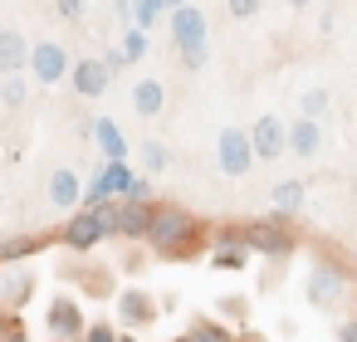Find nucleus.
<instances>
[{
	"label": "nucleus",
	"instance_id": "19",
	"mask_svg": "<svg viewBox=\"0 0 357 342\" xmlns=\"http://www.w3.org/2000/svg\"><path fill=\"white\" fill-rule=\"evenodd\" d=\"M45 244H54V235H15V240H6V244H0V264L30 259V254H40Z\"/></svg>",
	"mask_w": 357,
	"mask_h": 342
},
{
	"label": "nucleus",
	"instance_id": "10",
	"mask_svg": "<svg viewBox=\"0 0 357 342\" xmlns=\"http://www.w3.org/2000/svg\"><path fill=\"white\" fill-rule=\"evenodd\" d=\"M250 147H255V162H279L284 147H289V127H284V118L264 113V118L250 127Z\"/></svg>",
	"mask_w": 357,
	"mask_h": 342
},
{
	"label": "nucleus",
	"instance_id": "4",
	"mask_svg": "<svg viewBox=\"0 0 357 342\" xmlns=\"http://www.w3.org/2000/svg\"><path fill=\"white\" fill-rule=\"evenodd\" d=\"M347 283H352V269L347 264H313V274H308V283H303V293H308V303L313 308H323V313H333V308H342V293H347Z\"/></svg>",
	"mask_w": 357,
	"mask_h": 342
},
{
	"label": "nucleus",
	"instance_id": "8",
	"mask_svg": "<svg viewBox=\"0 0 357 342\" xmlns=\"http://www.w3.org/2000/svg\"><path fill=\"white\" fill-rule=\"evenodd\" d=\"M215 162L225 176H245L255 166V147H250V132L245 127H220L215 137Z\"/></svg>",
	"mask_w": 357,
	"mask_h": 342
},
{
	"label": "nucleus",
	"instance_id": "33",
	"mask_svg": "<svg viewBox=\"0 0 357 342\" xmlns=\"http://www.w3.org/2000/svg\"><path fill=\"white\" fill-rule=\"evenodd\" d=\"M225 6H230V15H235V20H255L264 0H225Z\"/></svg>",
	"mask_w": 357,
	"mask_h": 342
},
{
	"label": "nucleus",
	"instance_id": "6",
	"mask_svg": "<svg viewBox=\"0 0 357 342\" xmlns=\"http://www.w3.org/2000/svg\"><path fill=\"white\" fill-rule=\"evenodd\" d=\"M69 64H74V59H69V49H64L59 40H40V45H30V64H25V69H30L35 84L50 88V84H64V79H69Z\"/></svg>",
	"mask_w": 357,
	"mask_h": 342
},
{
	"label": "nucleus",
	"instance_id": "18",
	"mask_svg": "<svg viewBox=\"0 0 357 342\" xmlns=\"http://www.w3.org/2000/svg\"><path fill=\"white\" fill-rule=\"evenodd\" d=\"M93 142L103 147L108 162H128V137H123V127H118L113 118H98V123H93Z\"/></svg>",
	"mask_w": 357,
	"mask_h": 342
},
{
	"label": "nucleus",
	"instance_id": "3",
	"mask_svg": "<svg viewBox=\"0 0 357 342\" xmlns=\"http://www.w3.org/2000/svg\"><path fill=\"white\" fill-rule=\"evenodd\" d=\"M240 240L250 254H264V259H289L298 249V235L284 215H259V220H240Z\"/></svg>",
	"mask_w": 357,
	"mask_h": 342
},
{
	"label": "nucleus",
	"instance_id": "37",
	"mask_svg": "<svg viewBox=\"0 0 357 342\" xmlns=\"http://www.w3.org/2000/svg\"><path fill=\"white\" fill-rule=\"evenodd\" d=\"M113 6H118V20L128 25V20H132V0H113Z\"/></svg>",
	"mask_w": 357,
	"mask_h": 342
},
{
	"label": "nucleus",
	"instance_id": "39",
	"mask_svg": "<svg viewBox=\"0 0 357 342\" xmlns=\"http://www.w3.org/2000/svg\"><path fill=\"white\" fill-rule=\"evenodd\" d=\"M235 342H264V337H255V332H245V337H235Z\"/></svg>",
	"mask_w": 357,
	"mask_h": 342
},
{
	"label": "nucleus",
	"instance_id": "41",
	"mask_svg": "<svg viewBox=\"0 0 357 342\" xmlns=\"http://www.w3.org/2000/svg\"><path fill=\"white\" fill-rule=\"evenodd\" d=\"M162 6H167V10H172V6H186V0H162Z\"/></svg>",
	"mask_w": 357,
	"mask_h": 342
},
{
	"label": "nucleus",
	"instance_id": "5",
	"mask_svg": "<svg viewBox=\"0 0 357 342\" xmlns=\"http://www.w3.org/2000/svg\"><path fill=\"white\" fill-rule=\"evenodd\" d=\"M59 279H69V283L84 288L89 298H113V293H118V288H113V269H108V264H93V259H84V254L64 259V264H59Z\"/></svg>",
	"mask_w": 357,
	"mask_h": 342
},
{
	"label": "nucleus",
	"instance_id": "26",
	"mask_svg": "<svg viewBox=\"0 0 357 342\" xmlns=\"http://www.w3.org/2000/svg\"><path fill=\"white\" fill-rule=\"evenodd\" d=\"M176 54H181V69H206V59H211V49H206V40H196V45H176Z\"/></svg>",
	"mask_w": 357,
	"mask_h": 342
},
{
	"label": "nucleus",
	"instance_id": "31",
	"mask_svg": "<svg viewBox=\"0 0 357 342\" xmlns=\"http://www.w3.org/2000/svg\"><path fill=\"white\" fill-rule=\"evenodd\" d=\"M215 308H220V313H230V318H250V298H240V293L215 298Z\"/></svg>",
	"mask_w": 357,
	"mask_h": 342
},
{
	"label": "nucleus",
	"instance_id": "9",
	"mask_svg": "<svg viewBox=\"0 0 357 342\" xmlns=\"http://www.w3.org/2000/svg\"><path fill=\"white\" fill-rule=\"evenodd\" d=\"M45 327H50L59 342H74V337H84V327H89V313L79 308V298H69V293H54V298H50V308H45Z\"/></svg>",
	"mask_w": 357,
	"mask_h": 342
},
{
	"label": "nucleus",
	"instance_id": "36",
	"mask_svg": "<svg viewBox=\"0 0 357 342\" xmlns=\"http://www.w3.org/2000/svg\"><path fill=\"white\" fill-rule=\"evenodd\" d=\"M337 342H357V318H347V322H337Z\"/></svg>",
	"mask_w": 357,
	"mask_h": 342
},
{
	"label": "nucleus",
	"instance_id": "40",
	"mask_svg": "<svg viewBox=\"0 0 357 342\" xmlns=\"http://www.w3.org/2000/svg\"><path fill=\"white\" fill-rule=\"evenodd\" d=\"M118 342H137V337H132V332H118Z\"/></svg>",
	"mask_w": 357,
	"mask_h": 342
},
{
	"label": "nucleus",
	"instance_id": "7",
	"mask_svg": "<svg viewBox=\"0 0 357 342\" xmlns=\"http://www.w3.org/2000/svg\"><path fill=\"white\" fill-rule=\"evenodd\" d=\"M152 201H157V196H123V201H118V215H113V240L142 244V235H147V225H152Z\"/></svg>",
	"mask_w": 357,
	"mask_h": 342
},
{
	"label": "nucleus",
	"instance_id": "38",
	"mask_svg": "<svg viewBox=\"0 0 357 342\" xmlns=\"http://www.w3.org/2000/svg\"><path fill=\"white\" fill-rule=\"evenodd\" d=\"M284 6H294V10H303V6H313V0H284Z\"/></svg>",
	"mask_w": 357,
	"mask_h": 342
},
{
	"label": "nucleus",
	"instance_id": "16",
	"mask_svg": "<svg viewBox=\"0 0 357 342\" xmlns=\"http://www.w3.org/2000/svg\"><path fill=\"white\" fill-rule=\"evenodd\" d=\"M289 147H294L298 157H318V147H323V123L298 113V118L289 123Z\"/></svg>",
	"mask_w": 357,
	"mask_h": 342
},
{
	"label": "nucleus",
	"instance_id": "27",
	"mask_svg": "<svg viewBox=\"0 0 357 342\" xmlns=\"http://www.w3.org/2000/svg\"><path fill=\"white\" fill-rule=\"evenodd\" d=\"M142 166L157 176V171H167V166H172V152H167L162 142H142Z\"/></svg>",
	"mask_w": 357,
	"mask_h": 342
},
{
	"label": "nucleus",
	"instance_id": "11",
	"mask_svg": "<svg viewBox=\"0 0 357 342\" xmlns=\"http://www.w3.org/2000/svg\"><path fill=\"white\" fill-rule=\"evenodd\" d=\"M167 35H172V45H196V40H206L211 35V25H206V10L201 6H172L167 10Z\"/></svg>",
	"mask_w": 357,
	"mask_h": 342
},
{
	"label": "nucleus",
	"instance_id": "34",
	"mask_svg": "<svg viewBox=\"0 0 357 342\" xmlns=\"http://www.w3.org/2000/svg\"><path fill=\"white\" fill-rule=\"evenodd\" d=\"M79 342H118V332H113V327H108V322H89V327H84V337H79Z\"/></svg>",
	"mask_w": 357,
	"mask_h": 342
},
{
	"label": "nucleus",
	"instance_id": "20",
	"mask_svg": "<svg viewBox=\"0 0 357 342\" xmlns=\"http://www.w3.org/2000/svg\"><path fill=\"white\" fill-rule=\"evenodd\" d=\"M269 201H274V215L294 220V215H298V205H303V181H279Z\"/></svg>",
	"mask_w": 357,
	"mask_h": 342
},
{
	"label": "nucleus",
	"instance_id": "21",
	"mask_svg": "<svg viewBox=\"0 0 357 342\" xmlns=\"http://www.w3.org/2000/svg\"><path fill=\"white\" fill-rule=\"evenodd\" d=\"M206 259H211L215 269H245V264H250V249H245V244L220 240V244H211V249H206Z\"/></svg>",
	"mask_w": 357,
	"mask_h": 342
},
{
	"label": "nucleus",
	"instance_id": "22",
	"mask_svg": "<svg viewBox=\"0 0 357 342\" xmlns=\"http://www.w3.org/2000/svg\"><path fill=\"white\" fill-rule=\"evenodd\" d=\"M30 293H35V274H10V279H6V293H0V303L20 313V308L30 303Z\"/></svg>",
	"mask_w": 357,
	"mask_h": 342
},
{
	"label": "nucleus",
	"instance_id": "17",
	"mask_svg": "<svg viewBox=\"0 0 357 342\" xmlns=\"http://www.w3.org/2000/svg\"><path fill=\"white\" fill-rule=\"evenodd\" d=\"M132 108H137L142 118H162V113H167V84H162V79H142V84L132 88Z\"/></svg>",
	"mask_w": 357,
	"mask_h": 342
},
{
	"label": "nucleus",
	"instance_id": "24",
	"mask_svg": "<svg viewBox=\"0 0 357 342\" xmlns=\"http://www.w3.org/2000/svg\"><path fill=\"white\" fill-rule=\"evenodd\" d=\"M162 15H167L162 0H132V25H137V30H152Z\"/></svg>",
	"mask_w": 357,
	"mask_h": 342
},
{
	"label": "nucleus",
	"instance_id": "35",
	"mask_svg": "<svg viewBox=\"0 0 357 342\" xmlns=\"http://www.w3.org/2000/svg\"><path fill=\"white\" fill-rule=\"evenodd\" d=\"M98 59H103L108 74H123V69H128V54H123V49H108V54H98Z\"/></svg>",
	"mask_w": 357,
	"mask_h": 342
},
{
	"label": "nucleus",
	"instance_id": "1",
	"mask_svg": "<svg viewBox=\"0 0 357 342\" xmlns=\"http://www.w3.org/2000/svg\"><path fill=\"white\" fill-rule=\"evenodd\" d=\"M142 244H147L152 259H172V264L176 259H196V254L211 249V225L201 215L172 205V201H152V225H147Z\"/></svg>",
	"mask_w": 357,
	"mask_h": 342
},
{
	"label": "nucleus",
	"instance_id": "12",
	"mask_svg": "<svg viewBox=\"0 0 357 342\" xmlns=\"http://www.w3.org/2000/svg\"><path fill=\"white\" fill-rule=\"evenodd\" d=\"M113 298H118V318H123L128 327H147V322L162 318V298L147 293V288H123V293H113Z\"/></svg>",
	"mask_w": 357,
	"mask_h": 342
},
{
	"label": "nucleus",
	"instance_id": "25",
	"mask_svg": "<svg viewBox=\"0 0 357 342\" xmlns=\"http://www.w3.org/2000/svg\"><path fill=\"white\" fill-rule=\"evenodd\" d=\"M25 98H30V84H25L20 74L0 79V103H6V108H25Z\"/></svg>",
	"mask_w": 357,
	"mask_h": 342
},
{
	"label": "nucleus",
	"instance_id": "42",
	"mask_svg": "<svg viewBox=\"0 0 357 342\" xmlns=\"http://www.w3.org/2000/svg\"><path fill=\"white\" fill-rule=\"evenodd\" d=\"M10 342H30V337H25V332H20V337H10Z\"/></svg>",
	"mask_w": 357,
	"mask_h": 342
},
{
	"label": "nucleus",
	"instance_id": "30",
	"mask_svg": "<svg viewBox=\"0 0 357 342\" xmlns=\"http://www.w3.org/2000/svg\"><path fill=\"white\" fill-rule=\"evenodd\" d=\"M20 332H25V322L15 318V308L0 303V342H10V337H20Z\"/></svg>",
	"mask_w": 357,
	"mask_h": 342
},
{
	"label": "nucleus",
	"instance_id": "44",
	"mask_svg": "<svg viewBox=\"0 0 357 342\" xmlns=\"http://www.w3.org/2000/svg\"><path fill=\"white\" fill-rule=\"evenodd\" d=\"M176 342H181V337H176Z\"/></svg>",
	"mask_w": 357,
	"mask_h": 342
},
{
	"label": "nucleus",
	"instance_id": "29",
	"mask_svg": "<svg viewBox=\"0 0 357 342\" xmlns=\"http://www.w3.org/2000/svg\"><path fill=\"white\" fill-rule=\"evenodd\" d=\"M328 88H303V118H323L328 113Z\"/></svg>",
	"mask_w": 357,
	"mask_h": 342
},
{
	"label": "nucleus",
	"instance_id": "14",
	"mask_svg": "<svg viewBox=\"0 0 357 342\" xmlns=\"http://www.w3.org/2000/svg\"><path fill=\"white\" fill-rule=\"evenodd\" d=\"M25 64H30V40L20 30H0V79L25 74Z\"/></svg>",
	"mask_w": 357,
	"mask_h": 342
},
{
	"label": "nucleus",
	"instance_id": "28",
	"mask_svg": "<svg viewBox=\"0 0 357 342\" xmlns=\"http://www.w3.org/2000/svg\"><path fill=\"white\" fill-rule=\"evenodd\" d=\"M118 49L128 54V64H137V59L147 54V30H137V25H132V30L123 35V45H118Z\"/></svg>",
	"mask_w": 357,
	"mask_h": 342
},
{
	"label": "nucleus",
	"instance_id": "2",
	"mask_svg": "<svg viewBox=\"0 0 357 342\" xmlns=\"http://www.w3.org/2000/svg\"><path fill=\"white\" fill-rule=\"evenodd\" d=\"M113 215H118V201H103V205H79V210H69V220H64V230L54 235L69 254H89V249H98L103 240H113Z\"/></svg>",
	"mask_w": 357,
	"mask_h": 342
},
{
	"label": "nucleus",
	"instance_id": "15",
	"mask_svg": "<svg viewBox=\"0 0 357 342\" xmlns=\"http://www.w3.org/2000/svg\"><path fill=\"white\" fill-rule=\"evenodd\" d=\"M79 201H84V181H79L69 166H54V171H50V205L79 210Z\"/></svg>",
	"mask_w": 357,
	"mask_h": 342
},
{
	"label": "nucleus",
	"instance_id": "43",
	"mask_svg": "<svg viewBox=\"0 0 357 342\" xmlns=\"http://www.w3.org/2000/svg\"><path fill=\"white\" fill-rule=\"evenodd\" d=\"M54 342H59V337H54ZM74 342H79V337H74Z\"/></svg>",
	"mask_w": 357,
	"mask_h": 342
},
{
	"label": "nucleus",
	"instance_id": "23",
	"mask_svg": "<svg viewBox=\"0 0 357 342\" xmlns=\"http://www.w3.org/2000/svg\"><path fill=\"white\" fill-rule=\"evenodd\" d=\"M181 342H235V337H230L215 318H196V322L186 327V337H181Z\"/></svg>",
	"mask_w": 357,
	"mask_h": 342
},
{
	"label": "nucleus",
	"instance_id": "13",
	"mask_svg": "<svg viewBox=\"0 0 357 342\" xmlns=\"http://www.w3.org/2000/svg\"><path fill=\"white\" fill-rule=\"evenodd\" d=\"M79 98H103L108 93V84H113V74L103 69V59H79V64H69V79H64Z\"/></svg>",
	"mask_w": 357,
	"mask_h": 342
},
{
	"label": "nucleus",
	"instance_id": "32",
	"mask_svg": "<svg viewBox=\"0 0 357 342\" xmlns=\"http://www.w3.org/2000/svg\"><path fill=\"white\" fill-rule=\"evenodd\" d=\"M54 10H59V20H84L89 15V0H54Z\"/></svg>",
	"mask_w": 357,
	"mask_h": 342
}]
</instances>
